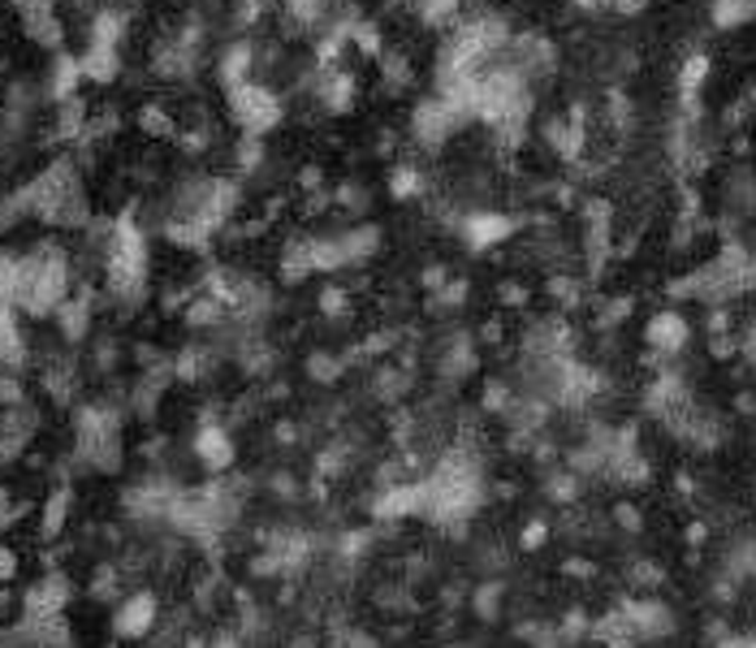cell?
<instances>
[{
	"label": "cell",
	"mask_w": 756,
	"mask_h": 648,
	"mask_svg": "<svg viewBox=\"0 0 756 648\" xmlns=\"http://www.w3.org/2000/svg\"><path fill=\"white\" fill-rule=\"evenodd\" d=\"M221 95H225V118L234 122L239 134L269 139V134H278L281 125H285V118H290L281 87L269 79H246L239 82V87H230V91H221Z\"/></svg>",
	"instance_id": "cell-1"
},
{
	"label": "cell",
	"mask_w": 756,
	"mask_h": 648,
	"mask_svg": "<svg viewBox=\"0 0 756 648\" xmlns=\"http://www.w3.org/2000/svg\"><path fill=\"white\" fill-rule=\"evenodd\" d=\"M450 234L467 246L472 255H488V251H502L506 243H515L523 234V216L511 207H497V203H472V207H450Z\"/></svg>",
	"instance_id": "cell-2"
},
{
	"label": "cell",
	"mask_w": 756,
	"mask_h": 648,
	"mask_svg": "<svg viewBox=\"0 0 756 648\" xmlns=\"http://www.w3.org/2000/svg\"><path fill=\"white\" fill-rule=\"evenodd\" d=\"M109 627H113V636H118L121 645H139V640H148V636L160 627V597L152 593V588H134V593H125L121 601H113V618H109Z\"/></svg>",
	"instance_id": "cell-3"
},
{
	"label": "cell",
	"mask_w": 756,
	"mask_h": 648,
	"mask_svg": "<svg viewBox=\"0 0 756 648\" xmlns=\"http://www.w3.org/2000/svg\"><path fill=\"white\" fill-rule=\"evenodd\" d=\"M687 342H692V324L678 307H662L644 321V346L653 360H675L687 351Z\"/></svg>",
	"instance_id": "cell-4"
},
{
	"label": "cell",
	"mask_w": 756,
	"mask_h": 648,
	"mask_svg": "<svg viewBox=\"0 0 756 648\" xmlns=\"http://www.w3.org/2000/svg\"><path fill=\"white\" fill-rule=\"evenodd\" d=\"M191 454H195V463H203L212 476H225V472L239 463V442H234L230 424H221V419H203L200 428H195Z\"/></svg>",
	"instance_id": "cell-5"
},
{
	"label": "cell",
	"mask_w": 756,
	"mask_h": 648,
	"mask_svg": "<svg viewBox=\"0 0 756 648\" xmlns=\"http://www.w3.org/2000/svg\"><path fill=\"white\" fill-rule=\"evenodd\" d=\"M385 191L394 203H411L429 195V169L420 164V156H402L390 164V178H385Z\"/></svg>",
	"instance_id": "cell-6"
},
{
	"label": "cell",
	"mask_w": 756,
	"mask_h": 648,
	"mask_svg": "<svg viewBox=\"0 0 756 648\" xmlns=\"http://www.w3.org/2000/svg\"><path fill=\"white\" fill-rule=\"evenodd\" d=\"M705 18L717 36H744L756 27V0H705Z\"/></svg>",
	"instance_id": "cell-7"
},
{
	"label": "cell",
	"mask_w": 756,
	"mask_h": 648,
	"mask_svg": "<svg viewBox=\"0 0 756 648\" xmlns=\"http://www.w3.org/2000/svg\"><path fill=\"white\" fill-rule=\"evenodd\" d=\"M70 510H74V488L70 485H57L48 497H43V510H40V540H57L65 524H70Z\"/></svg>",
	"instance_id": "cell-8"
},
{
	"label": "cell",
	"mask_w": 756,
	"mask_h": 648,
	"mask_svg": "<svg viewBox=\"0 0 756 648\" xmlns=\"http://www.w3.org/2000/svg\"><path fill=\"white\" fill-rule=\"evenodd\" d=\"M316 312L324 316L329 324H342L355 316V290L351 285H337V282H324L316 290Z\"/></svg>",
	"instance_id": "cell-9"
},
{
	"label": "cell",
	"mask_w": 756,
	"mask_h": 648,
	"mask_svg": "<svg viewBox=\"0 0 756 648\" xmlns=\"http://www.w3.org/2000/svg\"><path fill=\"white\" fill-rule=\"evenodd\" d=\"M346 367H351V355L342 360V355H329V351H316V355L308 360V376H312L316 385H337V381L346 376Z\"/></svg>",
	"instance_id": "cell-10"
},
{
	"label": "cell",
	"mask_w": 756,
	"mask_h": 648,
	"mask_svg": "<svg viewBox=\"0 0 756 648\" xmlns=\"http://www.w3.org/2000/svg\"><path fill=\"white\" fill-rule=\"evenodd\" d=\"M502 597H506V584H480L476 593H472V609H476V618H484V622H493L497 614H502Z\"/></svg>",
	"instance_id": "cell-11"
},
{
	"label": "cell",
	"mask_w": 756,
	"mask_h": 648,
	"mask_svg": "<svg viewBox=\"0 0 756 648\" xmlns=\"http://www.w3.org/2000/svg\"><path fill=\"white\" fill-rule=\"evenodd\" d=\"M550 524L545 519H523V527H518V536H515V545L523 549V554H541L545 545H550Z\"/></svg>",
	"instance_id": "cell-12"
},
{
	"label": "cell",
	"mask_w": 756,
	"mask_h": 648,
	"mask_svg": "<svg viewBox=\"0 0 756 648\" xmlns=\"http://www.w3.org/2000/svg\"><path fill=\"white\" fill-rule=\"evenodd\" d=\"M18 567H22L18 549H13V545H0V584H13V579H18Z\"/></svg>",
	"instance_id": "cell-13"
},
{
	"label": "cell",
	"mask_w": 756,
	"mask_h": 648,
	"mask_svg": "<svg viewBox=\"0 0 756 648\" xmlns=\"http://www.w3.org/2000/svg\"><path fill=\"white\" fill-rule=\"evenodd\" d=\"M497 303H502V307H523V303H527V285H523V282H502V290H497Z\"/></svg>",
	"instance_id": "cell-14"
},
{
	"label": "cell",
	"mask_w": 756,
	"mask_h": 648,
	"mask_svg": "<svg viewBox=\"0 0 756 648\" xmlns=\"http://www.w3.org/2000/svg\"><path fill=\"white\" fill-rule=\"evenodd\" d=\"M9 4H13L18 13H31V9H52L57 0H9Z\"/></svg>",
	"instance_id": "cell-15"
}]
</instances>
